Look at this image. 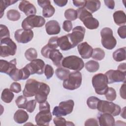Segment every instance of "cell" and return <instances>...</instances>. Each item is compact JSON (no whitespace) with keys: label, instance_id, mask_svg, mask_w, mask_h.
Listing matches in <instances>:
<instances>
[{"label":"cell","instance_id":"6da1fadb","mask_svg":"<svg viewBox=\"0 0 126 126\" xmlns=\"http://www.w3.org/2000/svg\"><path fill=\"white\" fill-rule=\"evenodd\" d=\"M39 112L35 117V121L38 126H49L52 120V115L50 112V106L48 101L39 103Z\"/></svg>","mask_w":126,"mask_h":126},{"label":"cell","instance_id":"7a4b0ae2","mask_svg":"<svg viewBox=\"0 0 126 126\" xmlns=\"http://www.w3.org/2000/svg\"><path fill=\"white\" fill-rule=\"evenodd\" d=\"M92 85L95 93L99 95H103L107 92L108 86L106 75L102 73L95 74L92 78Z\"/></svg>","mask_w":126,"mask_h":126},{"label":"cell","instance_id":"3957f363","mask_svg":"<svg viewBox=\"0 0 126 126\" xmlns=\"http://www.w3.org/2000/svg\"><path fill=\"white\" fill-rule=\"evenodd\" d=\"M0 44V56L1 57L4 58L9 56H14L16 54L17 45L10 37L1 39Z\"/></svg>","mask_w":126,"mask_h":126},{"label":"cell","instance_id":"277c9868","mask_svg":"<svg viewBox=\"0 0 126 126\" xmlns=\"http://www.w3.org/2000/svg\"><path fill=\"white\" fill-rule=\"evenodd\" d=\"M62 65L64 68L79 71L84 67V63L81 58L71 55L63 58L62 62Z\"/></svg>","mask_w":126,"mask_h":126},{"label":"cell","instance_id":"5b68a950","mask_svg":"<svg viewBox=\"0 0 126 126\" xmlns=\"http://www.w3.org/2000/svg\"><path fill=\"white\" fill-rule=\"evenodd\" d=\"M82 80V74L79 71L70 73L68 78L63 81V85L64 88L69 90H74L79 88Z\"/></svg>","mask_w":126,"mask_h":126},{"label":"cell","instance_id":"8992f818","mask_svg":"<svg viewBox=\"0 0 126 126\" xmlns=\"http://www.w3.org/2000/svg\"><path fill=\"white\" fill-rule=\"evenodd\" d=\"M101 44L102 46L108 50L113 49L116 45L117 40L113 36V31L111 29L106 27L100 31Z\"/></svg>","mask_w":126,"mask_h":126},{"label":"cell","instance_id":"52a82bcc","mask_svg":"<svg viewBox=\"0 0 126 126\" xmlns=\"http://www.w3.org/2000/svg\"><path fill=\"white\" fill-rule=\"evenodd\" d=\"M45 23V19L41 16L35 15H32L27 16L22 23V28L24 30H31V29L37 27H42Z\"/></svg>","mask_w":126,"mask_h":126},{"label":"cell","instance_id":"ba28073f","mask_svg":"<svg viewBox=\"0 0 126 126\" xmlns=\"http://www.w3.org/2000/svg\"><path fill=\"white\" fill-rule=\"evenodd\" d=\"M96 108L101 113H109L113 116H118L121 112V107L119 105L104 100H99Z\"/></svg>","mask_w":126,"mask_h":126},{"label":"cell","instance_id":"9c48e42d","mask_svg":"<svg viewBox=\"0 0 126 126\" xmlns=\"http://www.w3.org/2000/svg\"><path fill=\"white\" fill-rule=\"evenodd\" d=\"M74 101L68 99L63 101L59 103V106H55L52 112V114L56 117L64 116L70 114L73 109Z\"/></svg>","mask_w":126,"mask_h":126},{"label":"cell","instance_id":"30bf717a","mask_svg":"<svg viewBox=\"0 0 126 126\" xmlns=\"http://www.w3.org/2000/svg\"><path fill=\"white\" fill-rule=\"evenodd\" d=\"M85 32L86 29L84 27L78 26L73 29L71 33L67 34L73 48L83 40Z\"/></svg>","mask_w":126,"mask_h":126},{"label":"cell","instance_id":"8fae6325","mask_svg":"<svg viewBox=\"0 0 126 126\" xmlns=\"http://www.w3.org/2000/svg\"><path fill=\"white\" fill-rule=\"evenodd\" d=\"M40 82L33 79H28L25 84L23 94L26 97L35 96L38 91Z\"/></svg>","mask_w":126,"mask_h":126},{"label":"cell","instance_id":"7c38bea8","mask_svg":"<svg viewBox=\"0 0 126 126\" xmlns=\"http://www.w3.org/2000/svg\"><path fill=\"white\" fill-rule=\"evenodd\" d=\"M33 37V32L32 30L20 29L16 30L14 33L15 40L21 43H27L31 41Z\"/></svg>","mask_w":126,"mask_h":126},{"label":"cell","instance_id":"4fadbf2b","mask_svg":"<svg viewBox=\"0 0 126 126\" xmlns=\"http://www.w3.org/2000/svg\"><path fill=\"white\" fill-rule=\"evenodd\" d=\"M104 74L107 77L108 84H112L115 82H126V73L122 72L118 69L109 70Z\"/></svg>","mask_w":126,"mask_h":126},{"label":"cell","instance_id":"5bb4252c","mask_svg":"<svg viewBox=\"0 0 126 126\" xmlns=\"http://www.w3.org/2000/svg\"><path fill=\"white\" fill-rule=\"evenodd\" d=\"M45 66L44 62L39 59H36L28 64L25 66L30 71L31 74H42L43 73V69Z\"/></svg>","mask_w":126,"mask_h":126},{"label":"cell","instance_id":"9a60e30c","mask_svg":"<svg viewBox=\"0 0 126 126\" xmlns=\"http://www.w3.org/2000/svg\"><path fill=\"white\" fill-rule=\"evenodd\" d=\"M50 91V88L47 84L40 82L38 91L35 95V99L39 104L46 101L48 95Z\"/></svg>","mask_w":126,"mask_h":126},{"label":"cell","instance_id":"2e32d148","mask_svg":"<svg viewBox=\"0 0 126 126\" xmlns=\"http://www.w3.org/2000/svg\"><path fill=\"white\" fill-rule=\"evenodd\" d=\"M38 4L42 8V15L45 18L52 17L55 12V8L50 0H37Z\"/></svg>","mask_w":126,"mask_h":126},{"label":"cell","instance_id":"e0dca14e","mask_svg":"<svg viewBox=\"0 0 126 126\" xmlns=\"http://www.w3.org/2000/svg\"><path fill=\"white\" fill-rule=\"evenodd\" d=\"M18 7L20 10L23 12L27 16L35 15L36 13L35 7L29 1L22 0L19 4Z\"/></svg>","mask_w":126,"mask_h":126},{"label":"cell","instance_id":"ac0fdd59","mask_svg":"<svg viewBox=\"0 0 126 126\" xmlns=\"http://www.w3.org/2000/svg\"><path fill=\"white\" fill-rule=\"evenodd\" d=\"M77 49L79 54L83 59H89L92 57L93 49L87 42L79 44Z\"/></svg>","mask_w":126,"mask_h":126},{"label":"cell","instance_id":"d6986e66","mask_svg":"<svg viewBox=\"0 0 126 126\" xmlns=\"http://www.w3.org/2000/svg\"><path fill=\"white\" fill-rule=\"evenodd\" d=\"M99 124L100 126H113L115 125L113 116L107 113H102L98 116Z\"/></svg>","mask_w":126,"mask_h":126},{"label":"cell","instance_id":"ffe728a7","mask_svg":"<svg viewBox=\"0 0 126 126\" xmlns=\"http://www.w3.org/2000/svg\"><path fill=\"white\" fill-rule=\"evenodd\" d=\"M16 59H14L10 62L0 60V71L1 73H4L9 74L10 72L16 67Z\"/></svg>","mask_w":126,"mask_h":126},{"label":"cell","instance_id":"44dd1931","mask_svg":"<svg viewBox=\"0 0 126 126\" xmlns=\"http://www.w3.org/2000/svg\"><path fill=\"white\" fill-rule=\"evenodd\" d=\"M45 29L47 33L49 35L58 34L60 32L61 27L58 21L50 20L45 24Z\"/></svg>","mask_w":126,"mask_h":126},{"label":"cell","instance_id":"7402d4cb","mask_svg":"<svg viewBox=\"0 0 126 126\" xmlns=\"http://www.w3.org/2000/svg\"><path fill=\"white\" fill-rule=\"evenodd\" d=\"M48 58L51 60L55 65L57 67H61L62 62L63 60V56L62 54L58 49L51 50L49 54Z\"/></svg>","mask_w":126,"mask_h":126},{"label":"cell","instance_id":"603a6c76","mask_svg":"<svg viewBox=\"0 0 126 126\" xmlns=\"http://www.w3.org/2000/svg\"><path fill=\"white\" fill-rule=\"evenodd\" d=\"M58 45L63 51L68 50L73 48L67 34L58 38Z\"/></svg>","mask_w":126,"mask_h":126},{"label":"cell","instance_id":"cb8c5ba5","mask_svg":"<svg viewBox=\"0 0 126 126\" xmlns=\"http://www.w3.org/2000/svg\"><path fill=\"white\" fill-rule=\"evenodd\" d=\"M14 120L18 124H23L29 119V115L26 111L22 109L17 110L14 115Z\"/></svg>","mask_w":126,"mask_h":126},{"label":"cell","instance_id":"d4e9b609","mask_svg":"<svg viewBox=\"0 0 126 126\" xmlns=\"http://www.w3.org/2000/svg\"><path fill=\"white\" fill-rule=\"evenodd\" d=\"M101 3L99 0H86L84 8L91 13L97 11L100 7Z\"/></svg>","mask_w":126,"mask_h":126},{"label":"cell","instance_id":"484cf974","mask_svg":"<svg viewBox=\"0 0 126 126\" xmlns=\"http://www.w3.org/2000/svg\"><path fill=\"white\" fill-rule=\"evenodd\" d=\"M114 21L118 26L125 25L126 23V17L125 13L122 10L116 11L113 15Z\"/></svg>","mask_w":126,"mask_h":126},{"label":"cell","instance_id":"4316f807","mask_svg":"<svg viewBox=\"0 0 126 126\" xmlns=\"http://www.w3.org/2000/svg\"><path fill=\"white\" fill-rule=\"evenodd\" d=\"M85 26L89 30H94L97 29L99 26L98 21L93 17V16H90L86 18L83 21Z\"/></svg>","mask_w":126,"mask_h":126},{"label":"cell","instance_id":"83f0119b","mask_svg":"<svg viewBox=\"0 0 126 126\" xmlns=\"http://www.w3.org/2000/svg\"><path fill=\"white\" fill-rule=\"evenodd\" d=\"M126 47L118 49L113 53V58L116 62H122L126 60Z\"/></svg>","mask_w":126,"mask_h":126},{"label":"cell","instance_id":"f1b7e54d","mask_svg":"<svg viewBox=\"0 0 126 126\" xmlns=\"http://www.w3.org/2000/svg\"><path fill=\"white\" fill-rule=\"evenodd\" d=\"M14 95L12 92L8 88L4 89L1 95V100L6 103H10L14 98Z\"/></svg>","mask_w":126,"mask_h":126},{"label":"cell","instance_id":"f546056e","mask_svg":"<svg viewBox=\"0 0 126 126\" xmlns=\"http://www.w3.org/2000/svg\"><path fill=\"white\" fill-rule=\"evenodd\" d=\"M70 73V71L68 69L61 67L58 68L55 71L57 77L61 80L63 81L66 80L68 78Z\"/></svg>","mask_w":126,"mask_h":126},{"label":"cell","instance_id":"4dcf8cb0","mask_svg":"<svg viewBox=\"0 0 126 126\" xmlns=\"http://www.w3.org/2000/svg\"><path fill=\"white\" fill-rule=\"evenodd\" d=\"M10 78L15 81H17L23 79V73L22 68L19 69L16 67L14 68L8 74Z\"/></svg>","mask_w":126,"mask_h":126},{"label":"cell","instance_id":"1f68e13d","mask_svg":"<svg viewBox=\"0 0 126 126\" xmlns=\"http://www.w3.org/2000/svg\"><path fill=\"white\" fill-rule=\"evenodd\" d=\"M85 68L87 70L90 72H94L98 70L99 64L96 61L91 60L86 63Z\"/></svg>","mask_w":126,"mask_h":126},{"label":"cell","instance_id":"d6a6232c","mask_svg":"<svg viewBox=\"0 0 126 126\" xmlns=\"http://www.w3.org/2000/svg\"><path fill=\"white\" fill-rule=\"evenodd\" d=\"M7 19L10 21H16L19 20L21 17L20 12L15 9H10L6 13Z\"/></svg>","mask_w":126,"mask_h":126},{"label":"cell","instance_id":"836d02e7","mask_svg":"<svg viewBox=\"0 0 126 126\" xmlns=\"http://www.w3.org/2000/svg\"><path fill=\"white\" fill-rule=\"evenodd\" d=\"M105 55V54L103 50L99 48H96L93 49L92 57L95 60L101 61L104 59Z\"/></svg>","mask_w":126,"mask_h":126},{"label":"cell","instance_id":"e575fe53","mask_svg":"<svg viewBox=\"0 0 126 126\" xmlns=\"http://www.w3.org/2000/svg\"><path fill=\"white\" fill-rule=\"evenodd\" d=\"M65 18L69 21H74L77 18V12L76 10L72 8H69L66 9L64 13Z\"/></svg>","mask_w":126,"mask_h":126},{"label":"cell","instance_id":"d590c367","mask_svg":"<svg viewBox=\"0 0 126 126\" xmlns=\"http://www.w3.org/2000/svg\"><path fill=\"white\" fill-rule=\"evenodd\" d=\"M76 11L77 12V17L82 22L86 18L90 16H93L92 13L89 12L84 7L78 8Z\"/></svg>","mask_w":126,"mask_h":126},{"label":"cell","instance_id":"8d00e7d4","mask_svg":"<svg viewBox=\"0 0 126 126\" xmlns=\"http://www.w3.org/2000/svg\"><path fill=\"white\" fill-rule=\"evenodd\" d=\"M18 0H1L0 2V18L3 16L4 11L5 9L9 5L13 4L15 2H17Z\"/></svg>","mask_w":126,"mask_h":126},{"label":"cell","instance_id":"74e56055","mask_svg":"<svg viewBox=\"0 0 126 126\" xmlns=\"http://www.w3.org/2000/svg\"><path fill=\"white\" fill-rule=\"evenodd\" d=\"M25 56L27 60L31 62L37 58V53L34 48H30L26 51Z\"/></svg>","mask_w":126,"mask_h":126},{"label":"cell","instance_id":"f35d334b","mask_svg":"<svg viewBox=\"0 0 126 126\" xmlns=\"http://www.w3.org/2000/svg\"><path fill=\"white\" fill-rule=\"evenodd\" d=\"M100 99L96 96H92L89 97L87 100L88 106L92 109H95L97 108V103Z\"/></svg>","mask_w":126,"mask_h":126},{"label":"cell","instance_id":"ab89813d","mask_svg":"<svg viewBox=\"0 0 126 126\" xmlns=\"http://www.w3.org/2000/svg\"><path fill=\"white\" fill-rule=\"evenodd\" d=\"M27 102V99L24 95L19 96L15 100V103L19 108H23L25 109Z\"/></svg>","mask_w":126,"mask_h":126},{"label":"cell","instance_id":"60d3db41","mask_svg":"<svg viewBox=\"0 0 126 126\" xmlns=\"http://www.w3.org/2000/svg\"><path fill=\"white\" fill-rule=\"evenodd\" d=\"M105 95L107 100L110 101H114L115 100L117 96L115 90L112 87L108 88L107 92L105 94Z\"/></svg>","mask_w":126,"mask_h":126},{"label":"cell","instance_id":"b9f144b4","mask_svg":"<svg viewBox=\"0 0 126 126\" xmlns=\"http://www.w3.org/2000/svg\"><path fill=\"white\" fill-rule=\"evenodd\" d=\"M0 39L5 37H10V32L8 28L4 25H0Z\"/></svg>","mask_w":126,"mask_h":126},{"label":"cell","instance_id":"7bdbcfd3","mask_svg":"<svg viewBox=\"0 0 126 126\" xmlns=\"http://www.w3.org/2000/svg\"><path fill=\"white\" fill-rule=\"evenodd\" d=\"M44 74L47 79H50L54 74L53 68L49 64H46L44 67Z\"/></svg>","mask_w":126,"mask_h":126},{"label":"cell","instance_id":"ee69618b","mask_svg":"<svg viewBox=\"0 0 126 126\" xmlns=\"http://www.w3.org/2000/svg\"><path fill=\"white\" fill-rule=\"evenodd\" d=\"M36 105V101L35 99L29 100L27 102L26 109L29 113H32L34 111Z\"/></svg>","mask_w":126,"mask_h":126},{"label":"cell","instance_id":"f6af8a7d","mask_svg":"<svg viewBox=\"0 0 126 126\" xmlns=\"http://www.w3.org/2000/svg\"><path fill=\"white\" fill-rule=\"evenodd\" d=\"M58 38L59 37L58 36L51 37L48 41V43L47 44L48 46L52 49H56L58 47Z\"/></svg>","mask_w":126,"mask_h":126},{"label":"cell","instance_id":"bcb514c9","mask_svg":"<svg viewBox=\"0 0 126 126\" xmlns=\"http://www.w3.org/2000/svg\"><path fill=\"white\" fill-rule=\"evenodd\" d=\"M66 121L62 117H56L53 119V122L56 126H66Z\"/></svg>","mask_w":126,"mask_h":126},{"label":"cell","instance_id":"7dc6e473","mask_svg":"<svg viewBox=\"0 0 126 126\" xmlns=\"http://www.w3.org/2000/svg\"><path fill=\"white\" fill-rule=\"evenodd\" d=\"M10 90L14 93H19L21 91V86L19 83L14 82H13L10 87Z\"/></svg>","mask_w":126,"mask_h":126},{"label":"cell","instance_id":"c3c4849f","mask_svg":"<svg viewBox=\"0 0 126 126\" xmlns=\"http://www.w3.org/2000/svg\"><path fill=\"white\" fill-rule=\"evenodd\" d=\"M72 23L70 21L65 20L63 23V30L66 32H70L72 29Z\"/></svg>","mask_w":126,"mask_h":126},{"label":"cell","instance_id":"681fc988","mask_svg":"<svg viewBox=\"0 0 126 126\" xmlns=\"http://www.w3.org/2000/svg\"><path fill=\"white\" fill-rule=\"evenodd\" d=\"M117 32L119 36L123 39L126 37V26L124 25L118 28Z\"/></svg>","mask_w":126,"mask_h":126},{"label":"cell","instance_id":"f907efd6","mask_svg":"<svg viewBox=\"0 0 126 126\" xmlns=\"http://www.w3.org/2000/svg\"><path fill=\"white\" fill-rule=\"evenodd\" d=\"M51 50H52V49L49 47L47 44L45 45L43 47H42L41 50V53L43 57H44L46 58H48V55H49V52Z\"/></svg>","mask_w":126,"mask_h":126},{"label":"cell","instance_id":"816d5d0a","mask_svg":"<svg viewBox=\"0 0 126 126\" xmlns=\"http://www.w3.org/2000/svg\"><path fill=\"white\" fill-rule=\"evenodd\" d=\"M85 126H98L97 121L94 118H90L87 120L85 123Z\"/></svg>","mask_w":126,"mask_h":126},{"label":"cell","instance_id":"f5cc1de1","mask_svg":"<svg viewBox=\"0 0 126 126\" xmlns=\"http://www.w3.org/2000/svg\"><path fill=\"white\" fill-rule=\"evenodd\" d=\"M73 5L77 7H84L86 0H73Z\"/></svg>","mask_w":126,"mask_h":126},{"label":"cell","instance_id":"db71d44e","mask_svg":"<svg viewBox=\"0 0 126 126\" xmlns=\"http://www.w3.org/2000/svg\"><path fill=\"white\" fill-rule=\"evenodd\" d=\"M105 5L109 9H113L115 7V2L113 0H105L104 1Z\"/></svg>","mask_w":126,"mask_h":126},{"label":"cell","instance_id":"11a10c76","mask_svg":"<svg viewBox=\"0 0 126 126\" xmlns=\"http://www.w3.org/2000/svg\"><path fill=\"white\" fill-rule=\"evenodd\" d=\"M120 94L121 97H122L123 99H126V82H124V83L122 85L120 90Z\"/></svg>","mask_w":126,"mask_h":126},{"label":"cell","instance_id":"9f6ffc18","mask_svg":"<svg viewBox=\"0 0 126 126\" xmlns=\"http://www.w3.org/2000/svg\"><path fill=\"white\" fill-rule=\"evenodd\" d=\"M68 2L67 0H54V2L58 6L63 7L65 6Z\"/></svg>","mask_w":126,"mask_h":126},{"label":"cell","instance_id":"6f0895ef","mask_svg":"<svg viewBox=\"0 0 126 126\" xmlns=\"http://www.w3.org/2000/svg\"><path fill=\"white\" fill-rule=\"evenodd\" d=\"M118 70L126 73V64L125 63L120 64L118 66Z\"/></svg>","mask_w":126,"mask_h":126},{"label":"cell","instance_id":"680465c9","mask_svg":"<svg viewBox=\"0 0 126 126\" xmlns=\"http://www.w3.org/2000/svg\"><path fill=\"white\" fill-rule=\"evenodd\" d=\"M125 108L126 107H124L123 110H122L121 113V116L122 117H123L124 119H126V111H125Z\"/></svg>","mask_w":126,"mask_h":126},{"label":"cell","instance_id":"91938a15","mask_svg":"<svg viewBox=\"0 0 126 126\" xmlns=\"http://www.w3.org/2000/svg\"><path fill=\"white\" fill-rule=\"evenodd\" d=\"M66 126H74V124L71 122L67 121L66 122Z\"/></svg>","mask_w":126,"mask_h":126}]
</instances>
